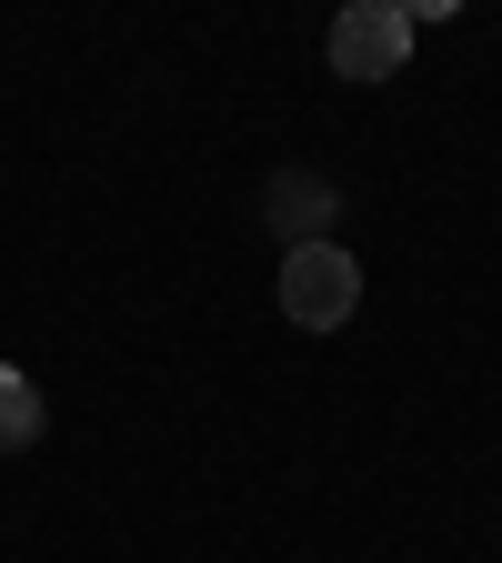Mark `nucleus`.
<instances>
[{
    "mask_svg": "<svg viewBox=\"0 0 502 563\" xmlns=\"http://www.w3.org/2000/svg\"><path fill=\"white\" fill-rule=\"evenodd\" d=\"M332 222H342V191L332 181H312V172H281L271 181V232L292 242V252L302 242H332Z\"/></svg>",
    "mask_w": 502,
    "mask_h": 563,
    "instance_id": "7ed1b4c3",
    "label": "nucleus"
},
{
    "mask_svg": "<svg viewBox=\"0 0 502 563\" xmlns=\"http://www.w3.org/2000/svg\"><path fill=\"white\" fill-rule=\"evenodd\" d=\"M41 422H51V412H41V383L0 363V453H31V443H41Z\"/></svg>",
    "mask_w": 502,
    "mask_h": 563,
    "instance_id": "20e7f679",
    "label": "nucleus"
},
{
    "mask_svg": "<svg viewBox=\"0 0 502 563\" xmlns=\"http://www.w3.org/2000/svg\"><path fill=\"white\" fill-rule=\"evenodd\" d=\"M412 31H422V11H402V0H352L322 31V60H332V81H402Z\"/></svg>",
    "mask_w": 502,
    "mask_h": 563,
    "instance_id": "f257e3e1",
    "label": "nucleus"
},
{
    "mask_svg": "<svg viewBox=\"0 0 502 563\" xmlns=\"http://www.w3.org/2000/svg\"><path fill=\"white\" fill-rule=\"evenodd\" d=\"M352 312H362V262H352L342 242H302V252H281V322H302V332H342Z\"/></svg>",
    "mask_w": 502,
    "mask_h": 563,
    "instance_id": "f03ea898",
    "label": "nucleus"
}]
</instances>
